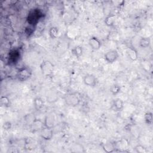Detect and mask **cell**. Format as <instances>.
Here are the masks:
<instances>
[{"label": "cell", "mask_w": 153, "mask_h": 153, "mask_svg": "<svg viewBox=\"0 0 153 153\" xmlns=\"http://www.w3.org/2000/svg\"><path fill=\"white\" fill-rule=\"evenodd\" d=\"M65 102L69 106H76L80 102V97L76 93H69L65 96Z\"/></svg>", "instance_id": "obj_1"}, {"label": "cell", "mask_w": 153, "mask_h": 153, "mask_svg": "<svg viewBox=\"0 0 153 153\" xmlns=\"http://www.w3.org/2000/svg\"><path fill=\"white\" fill-rule=\"evenodd\" d=\"M31 75L32 70L28 67H23L18 70L16 76L19 81H25L29 79Z\"/></svg>", "instance_id": "obj_2"}, {"label": "cell", "mask_w": 153, "mask_h": 153, "mask_svg": "<svg viewBox=\"0 0 153 153\" xmlns=\"http://www.w3.org/2000/svg\"><path fill=\"white\" fill-rule=\"evenodd\" d=\"M41 70L43 75L49 76L53 74L54 71V65L50 61H43L41 65Z\"/></svg>", "instance_id": "obj_3"}, {"label": "cell", "mask_w": 153, "mask_h": 153, "mask_svg": "<svg viewBox=\"0 0 153 153\" xmlns=\"http://www.w3.org/2000/svg\"><path fill=\"white\" fill-rule=\"evenodd\" d=\"M119 57V54L116 50H111L107 51L104 57L105 60L109 63H112L117 60Z\"/></svg>", "instance_id": "obj_4"}, {"label": "cell", "mask_w": 153, "mask_h": 153, "mask_svg": "<svg viewBox=\"0 0 153 153\" xmlns=\"http://www.w3.org/2000/svg\"><path fill=\"white\" fill-rule=\"evenodd\" d=\"M55 122H56L55 115L54 113L50 112L44 118V126L48 128H53L55 126Z\"/></svg>", "instance_id": "obj_5"}, {"label": "cell", "mask_w": 153, "mask_h": 153, "mask_svg": "<svg viewBox=\"0 0 153 153\" xmlns=\"http://www.w3.org/2000/svg\"><path fill=\"white\" fill-rule=\"evenodd\" d=\"M44 127V122L40 120L35 119L32 121L30 126V128L32 132L35 133L38 131H41V129Z\"/></svg>", "instance_id": "obj_6"}, {"label": "cell", "mask_w": 153, "mask_h": 153, "mask_svg": "<svg viewBox=\"0 0 153 153\" xmlns=\"http://www.w3.org/2000/svg\"><path fill=\"white\" fill-rule=\"evenodd\" d=\"M83 82L85 85L88 87H94L97 84V79L93 74H87L84 76Z\"/></svg>", "instance_id": "obj_7"}, {"label": "cell", "mask_w": 153, "mask_h": 153, "mask_svg": "<svg viewBox=\"0 0 153 153\" xmlns=\"http://www.w3.org/2000/svg\"><path fill=\"white\" fill-rule=\"evenodd\" d=\"M41 136L42 138H43L45 140H50L53 137V128H48L46 127H44L41 130Z\"/></svg>", "instance_id": "obj_8"}, {"label": "cell", "mask_w": 153, "mask_h": 153, "mask_svg": "<svg viewBox=\"0 0 153 153\" xmlns=\"http://www.w3.org/2000/svg\"><path fill=\"white\" fill-rule=\"evenodd\" d=\"M88 44L94 50H98L101 47L100 41L96 36H92L89 39Z\"/></svg>", "instance_id": "obj_9"}, {"label": "cell", "mask_w": 153, "mask_h": 153, "mask_svg": "<svg viewBox=\"0 0 153 153\" xmlns=\"http://www.w3.org/2000/svg\"><path fill=\"white\" fill-rule=\"evenodd\" d=\"M123 107H124V102L121 99L117 98L114 100L113 104L112 106V109L114 111H121L123 109Z\"/></svg>", "instance_id": "obj_10"}, {"label": "cell", "mask_w": 153, "mask_h": 153, "mask_svg": "<svg viewBox=\"0 0 153 153\" xmlns=\"http://www.w3.org/2000/svg\"><path fill=\"white\" fill-rule=\"evenodd\" d=\"M127 55L130 60L135 61L138 58V53L137 50L133 47H129L127 50Z\"/></svg>", "instance_id": "obj_11"}, {"label": "cell", "mask_w": 153, "mask_h": 153, "mask_svg": "<svg viewBox=\"0 0 153 153\" xmlns=\"http://www.w3.org/2000/svg\"><path fill=\"white\" fill-rule=\"evenodd\" d=\"M33 105L36 110L40 111L44 107V102L41 97H36L33 100Z\"/></svg>", "instance_id": "obj_12"}, {"label": "cell", "mask_w": 153, "mask_h": 153, "mask_svg": "<svg viewBox=\"0 0 153 153\" xmlns=\"http://www.w3.org/2000/svg\"><path fill=\"white\" fill-rule=\"evenodd\" d=\"M151 43V41L149 38L144 37L140 39L139 41V46L142 48H146L149 46Z\"/></svg>", "instance_id": "obj_13"}, {"label": "cell", "mask_w": 153, "mask_h": 153, "mask_svg": "<svg viewBox=\"0 0 153 153\" xmlns=\"http://www.w3.org/2000/svg\"><path fill=\"white\" fill-rule=\"evenodd\" d=\"M0 103L1 105L3 107H9L11 105L10 100L7 96H1L0 99Z\"/></svg>", "instance_id": "obj_14"}, {"label": "cell", "mask_w": 153, "mask_h": 153, "mask_svg": "<svg viewBox=\"0 0 153 153\" xmlns=\"http://www.w3.org/2000/svg\"><path fill=\"white\" fill-rule=\"evenodd\" d=\"M103 149L106 152H112L115 151V148L114 144L111 143H107L103 145Z\"/></svg>", "instance_id": "obj_15"}, {"label": "cell", "mask_w": 153, "mask_h": 153, "mask_svg": "<svg viewBox=\"0 0 153 153\" xmlns=\"http://www.w3.org/2000/svg\"><path fill=\"white\" fill-rule=\"evenodd\" d=\"M72 53L76 57H79L82 54V48L81 46H76L72 50Z\"/></svg>", "instance_id": "obj_16"}, {"label": "cell", "mask_w": 153, "mask_h": 153, "mask_svg": "<svg viewBox=\"0 0 153 153\" xmlns=\"http://www.w3.org/2000/svg\"><path fill=\"white\" fill-rule=\"evenodd\" d=\"M49 35L51 38H56L58 35V29L56 27H51L49 30Z\"/></svg>", "instance_id": "obj_17"}, {"label": "cell", "mask_w": 153, "mask_h": 153, "mask_svg": "<svg viewBox=\"0 0 153 153\" xmlns=\"http://www.w3.org/2000/svg\"><path fill=\"white\" fill-rule=\"evenodd\" d=\"M120 90H121V88H120V87L118 85H117V84H114L113 85L111 86V88H110L111 92L112 94H114V95H116V94H117L118 93H119L120 91Z\"/></svg>", "instance_id": "obj_18"}, {"label": "cell", "mask_w": 153, "mask_h": 153, "mask_svg": "<svg viewBox=\"0 0 153 153\" xmlns=\"http://www.w3.org/2000/svg\"><path fill=\"white\" fill-rule=\"evenodd\" d=\"M115 15H111L105 19V23L108 26H112L115 21Z\"/></svg>", "instance_id": "obj_19"}, {"label": "cell", "mask_w": 153, "mask_h": 153, "mask_svg": "<svg viewBox=\"0 0 153 153\" xmlns=\"http://www.w3.org/2000/svg\"><path fill=\"white\" fill-rule=\"evenodd\" d=\"M145 120L148 124H151L152 123V114L151 112H146L145 115Z\"/></svg>", "instance_id": "obj_20"}, {"label": "cell", "mask_w": 153, "mask_h": 153, "mask_svg": "<svg viewBox=\"0 0 153 153\" xmlns=\"http://www.w3.org/2000/svg\"><path fill=\"white\" fill-rule=\"evenodd\" d=\"M136 149L137 150V152H145V148L141 145H137L136 147Z\"/></svg>", "instance_id": "obj_21"}]
</instances>
